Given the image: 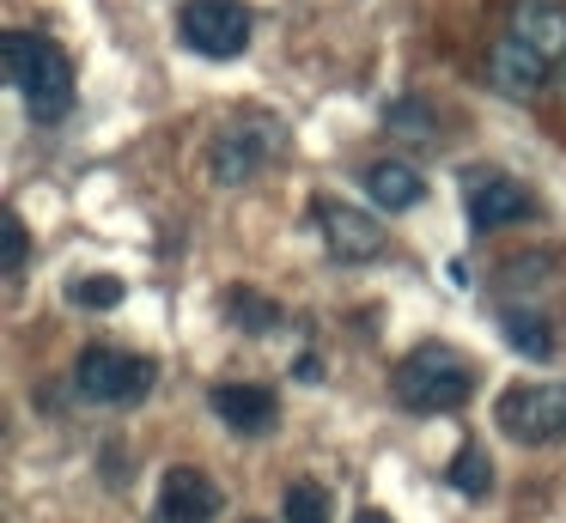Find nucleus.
<instances>
[{"label": "nucleus", "instance_id": "f257e3e1", "mask_svg": "<svg viewBox=\"0 0 566 523\" xmlns=\"http://www.w3.org/2000/svg\"><path fill=\"white\" fill-rule=\"evenodd\" d=\"M0 67H7V85L25 97V109L38 122H55L74 109V61L38 31H7L0 36Z\"/></svg>", "mask_w": 566, "mask_h": 523}, {"label": "nucleus", "instance_id": "f03ea898", "mask_svg": "<svg viewBox=\"0 0 566 523\" xmlns=\"http://www.w3.org/2000/svg\"><path fill=\"white\" fill-rule=\"evenodd\" d=\"M396 401L415 414H451L463 408L469 396H475V372H469V359L457 347H439V341H427V347H415L402 365H396Z\"/></svg>", "mask_w": 566, "mask_h": 523}, {"label": "nucleus", "instance_id": "7ed1b4c3", "mask_svg": "<svg viewBox=\"0 0 566 523\" xmlns=\"http://www.w3.org/2000/svg\"><path fill=\"white\" fill-rule=\"evenodd\" d=\"M281 140H286L281 116H262V109H256V116L226 122V128L213 134V146H208V170H213V182H220V189H238V182H250L274 153H281Z\"/></svg>", "mask_w": 566, "mask_h": 523}, {"label": "nucleus", "instance_id": "20e7f679", "mask_svg": "<svg viewBox=\"0 0 566 523\" xmlns=\"http://www.w3.org/2000/svg\"><path fill=\"white\" fill-rule=\"evenodd\" d=\"M153 359H140V353L128 347H86L74 365V384L86 401H111V408H128V401H140L153 389Z\"/></svg>", "mask_w": 566, "mask_h": 523}, {"label": "nucleus", "instance_id": "39448f33", "mask_svg": "<svg viewBox=\"0 0 566 523\" xmlns=\"http://www.w3.org/2000/svg\"><path fill=\"white\" fill-rule=\"evenodd\" d=\"M177 36L208 61H232L250 49V7L244 0H184L177 7Z\"/></svg>", "mask_w": 566, "mask_h": 523}, {"label": "nucleus", "instance_id": "423d86ee", "mask_svg": "<svg viewBox=\"0 0 566 523\" xmlns=\"http://www.w3.org/2000/svg\"><path fill=\"white\" fill-rule=\"evenodd\" d=\"M493 420L517 444H548L566 432V384H512L493 408Z\"/></svg>", "mask_w": 566, "mask_h": 523}, {"label": "nucleus", "instance_id": "0eeeda50", "mask_svg": "<svg viewBox=\"0 0 566 523\" xmlns=\"http://www.w3.org/2000/svg\"><path fill=\"white\" fill-rule=\"evenodd\" d=\"M220 505L226 499H220V487H213V474L177 462V469L159 481V505H153V517L159 523H213Z\"/></svg>", "mask_w": 566, "mask_h": 523}, {"label": "nucleus", "instance_id": "6e6552de", "mask_svg": "<svg viewBox=\"0 0 566 523\" xmlns=\"http://www.w3.org/2000/svg\"><path fill=\"white\" fill-rule=\"evenodd\" d=\"M548 80H554L548 61H542L530 43H517L512 31H500V43L488 49V85H493V92L512 97V104H524V97H536Z\"/></svg>", "mask_w": 566, "mask_h": 523}, {"label": "nucleus", "instance_id": "1a4fd4ad", "mask_svg": "<svg viewBox=\"0 0 566 523\" xmlns=\"http://www.w3.org/2000/svg\"><path fill=\"white\" fill-rule=\"evenodd\" d=\"M530 189L517 177H505V170H475L469 177V226L475 231H500V226H517V219H530Z\"/></svg>", "mask_w": 566, "mask_h": 523}, {"label": "nucleus", "instance_id": "9d476101", "mask_svg": "<svg viewBox=\"0 0 566 523\" xmlns=\"http://www.w3.org/2000/svg\"><path fill=\"white\" fill-rule=\"evenodd\" d=\"M317 231H323V250H329L335 262H371V255H384L378 219H366L347 201H317Z\"/></svg>", "mask_w": 566, "mask_h": 523}, {"label": "nucleus", "instance_id": "9b49d317", "mask_svg": "<svg viewBox=\"0 0 566 523\" xmlns=\"http://www.w3.org/2000/svg\"><path fill=\"white\" fill-rule=\"evenodd\" d=\"M505 31L517 36V43H530L542 61H548L554 73L566 67V7L560 0H512V12H505Z\"/></svg>", "mask_w": 566, "mask_h": 523}, {"label": "nucleus", "instance_id": "f8f14e48", "mask_svg": "<svg viewBox=\"0 0 566 523\" xmlns=\"http://www.w3.org/2000/svg\"><path fill=\"white\" fill-rule=\"evenodd\" d=\"M213 414H220L232 432L262 438L274 420H281V401H274L269 384H213Z\"/></svg>", "mask_w": 566, "mask_h": 523}, {"label": "nucleus", "instance_id": "ddd939ff", "mask_svg": "<svg viewBox=\"0 0 566 523\" xmlns=\"http://www.w3.org/2000/svg\"><path fill=\"white\" fill-rule=\"evenodd\" d=\"M366 195L378 207H390V213H408V207L427 201V182H420V170L408 158H378V165H366Z\"/></svg>", "mask_w": 566, "mask_h": 523}, {"label": "nucleus", "instance_id": "4468645a", "mask_svg": "<svg viewBox=\"0 0 566 523\" xmlns=\"http://www.w3.org/2000/svg\"><path fill=\"white\" fill-rule=\"evenodd\" d=\"M500 328H505V341H512L524 359H554V328L542 323V316H530V311H505L500 316Z\"/></svg>", "mask_w": 566, "mask_h": 523}, {"label": "nucleus", "instance_id": "2eb2a0df", "mask_svg": "<svg viewBox=\"0 0 566 523\" xmlns=\"http://www.w3.org/2000/svg\"><path fill=\"white\" fill-rule=\"evenodd\" d=\"M444 481H451L463 499H481V493L493 487V457H488L481 444H463V450H457V462H451V474H444Z\"/></svg>", "mask_w": 566, "mask_h": 523}, {"label": "nucleus", "instance_id": "dca6fc26", "mask_svg": "<svg viewBox=\"0 0 566 523\" xmlns=\"http://www.w3.org/2000/svg\"><path fill=\"white\" fill-rule=\"evenodd\" d=\"M281 517L286 523H329V493L317 481H293L281 499Z\"/></svg>", "mask_w": 566, "mask_h": 523}, {"label": "nucleus", "instance_id": "f3484780", "mask_svg": "<svg viewBox=\"0 0 566 523\" xmlns=\"http://www.w3.org/2000/svg\"><path fill=\"white\" fill-rule=\"evenodd\" d=\"M123 280L116 274H80L74 286H67V299L80 304V311H116V304H123Z\"/></svg>", "mask_w": 566, "mask_h": 523}, {"label": "nucleus", "instance_id": "a211bd4d", "mask_svg": "<svg viewBox=\"0 0 566 523\" xmlns=\"http://www.w3.org/2000/svg\"><path fill=\"white\" fill-rule=\"evenodd\" d=\"M226 311H232V323L256 328V335H269V328L281 323V311H274L269 299H256V292H232V299H226Z\"/></svg>", "mask_w": 566, "mask_h": 523}, {"label": "nucleus", "instance_id": "6ab92c4d", "mask_svg": "<svg viewBox=\"0 0 566 523\" xmlns=\"http://www.w3.org/2000/svg\"><path fill=\"white\" fill-rule=\"evenodd\" d=\"M25 255H31L25 219H19V213H7V219H0V268H7V274H19V268H25Z\"/></svg>", "mask_w": 566, "mask_h": 523}, {"label": "nucleus", "instance_id": "aec40b11", "mask_svg": "<svg viewBox=\"0 0 566 523\" xmlns=\"http://www.w3.org/2000/svg\"><path fill=\"white\" fill-rule=\"evenodd\" d=\"M354 523H396V517H390V511H359Z\"/></svg>", "mask_w": 566, "mask_h": 523}, {"label": "nucleus", "instance_id": "412c9836", "mask_svg": "<svg viewBox=\"0 0 566 523\" xmlns=\"http://www.w3.org/2000/svg\"><path fill=\"white\" fill-rule=\"evenodd\" d=\"M250 523H256V517H250Z\"/></svg>", "mask_w": 566, "mask_h": 523}]
</instances>
